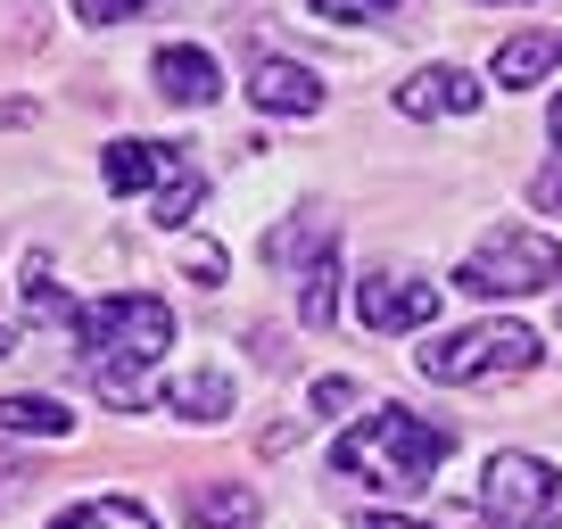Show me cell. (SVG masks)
<instances>
[{
    "label": "cell",
    "mask_w": 562,
    "mask_h": 529,
    "mask_svg": "<svg viewBox=\"0 0 562 529\" xmlns=\"http://www.w3.org/2000/svg\"><path fill=\"white\" fill-rule=\"evenodd\" d=\"M75 348H83V372L116 414H133L149 397V364L175 348V306L149 299V290H116V299L75 306Z\"/></svg>",
    "instance_id": "1"
},
{
    "label": "cell",
    "mask_w": 562,
    "mask_h": 529,
    "mask_svg": "<svg viewBox=\"0 0 562 529\" xmlns=\"http://www.w3.org/2000/svg\"><path fill=\"white\" fill-rule=\"evenodd\" d=\"M447 430L439 423H422V414H405V406H372L356 430H339V447H331V463L348 480H364V488H389V496H422L430 480H439V463H447Z\"/></svg>",
    "instance_id": "2"
},
{
    "label": "cell",
    "mask_w": 562,
    "mask_h": 529,
    "mask_svg": "<svg viewBox=\"0 0 562 529\" xmlns=\"http://www.w3.org/2000/svg\"><path fill=\"white\" fill-rule=\"evenodd\" d=\"M456 290L463 299H538V290H562V248L538 224H496L463 248Z\"/></svg>",
    "instance_id": "3"
},
{
    "label": "cell",
    "mask_w": 562,
    "mask_h": 529,
    "mask_svg": "<svg viewBox=\"0 0 562 529\" xmlns=\"http://www.w3.org/2000/svg\"><path fill=\"white\" fill-rule=\"evenodd\" d=\"M538 331L529 323H472V331H439L422 348V372L447 389H488V381H521L538 364Z\"/></svg>",
    "instance_id": "4"
},
{
    "label": "cell",
    "mask_w": 562,
    "mask_h": 529,
    "mask_svg": "<svg viewBox=\"0 0 562 529\" xmlns=\"http://www.w3.org/2000/svg\"><path fill=\"white\" fill-rule=\"evenodd\" d=\"M100 182L116 199H133V191H158L149 199V215H158L166 232H182L199 215V199H207V182H199V166L182 158L175 142H108V158H100Z\"/></svg>",
    "instance_id": "5"
},
{
    "label": "cell",
    "mask_w": 562,
    "mask_h": 529,
    "mask_svg": "<svg viewBox=\"0 0 562 529\" xmlns=\"http://www.w3.org/2000/svg\"><path fill=\"white\" fill-rule=\"evenodd\" d=\"M480 521L488 529H554L562 521V472L546 455H521V447L488 455V472H480Z\"/></svg>",
    "instance_id": "6"
},
{
    "label": "cell",
    "mask_w": 562,
    "mask_h": 529,
    "mask_svg": "<svg viewBox=\"0 0 562 529\" xmlns=\"http://www.w3.org/2000/svg\"><path fill=\"white\" fill-rule=\"evenodd\" d=\"M356 315H364V331H381V339L430 331V315H439V282H414V273H364V282H356Z\"/></svg>",
    "instance_id": "7"
},
{
    "label": "cell",
    "mask_w": 562,
    "mask_h": 529,
    "mask_svg": "<svg viewBox=\"0 0 562 529\" xmlns=\"http://www.w3.org/2000/svg\"><path fill=\"white\" fill-rule=\"evenodd\" d=\"M397 116H480V75L472 67H422L397 83Z\"/></svg>",
    "instance_id": "8"
},
{
    "label": "cell",
    "mask_w": 562,
    "mask_h": 529,
    "mask_svg": "<svg viewBox=\"0 0 562 529\" xmlns=\"http://www.w3.org/2000/svg\"><path fill=\"white\" fill-rule=\"evenodd\" d=\"M248 100H257L265 116H315V108H323V75L299 67V58H273V50H265L257 67H248Z\"/></svg>",
    "instance_id": "9"
},
{
    "label": "cell",
    "mask_w": 562,
    "mask_h": 529,
    "mask_svg": "<svg viewBox=\"0 0 562 529\" xmlns=\"http://www.w3.org/2000/svg\"><path fill=\"white\" fill-rule=\"evenodd\" d=\"M149 75H158V91H166L175 108H207L215 91H224V67H215L199 42H166V50L149 58Z\"/></svg>",
    "instance_id": "10"
},
{
    "label": "cell",
    "mask_w": 562,
    "mask_h": 529,
    "mask_svg": "<svg viewBox=\"0 0 562 529\" xmlns=\"http://www.w3.org/2000/svg\"><path fill=\"white\" fill-rule=\"evenodd\" d=\"M182 521L191 529H257V488H240V480H199V488L182 496Z\"/></svg>",
    "instance_id": "11"
},
{
    "label": "cell",
    "mask_w": 562,
    "mask_h": 529,
    "mask_svg": "<svg viewBox=\"0 0 562 529\" xmlns=\"http://www.w3.org/2000/svg\"><path fill=\"white\" fill-rule=\"evenodd\" d=\"M562 67V34H513L505 42V50H496V83H505V91H529V83H538V75H554Z\"/></svg>",
    "instance_id": "12"
},
{
    "label": "cell",
    "mask_w": 562,
    "mask_h": 529,
    "mask_svg": "<svg viewBox=\"0 0 562 529\" xmlns=\"http://www.w3.org/2000/svg\"><path fill=\"white\" fill-rule=\"evenodd\" d=\"M331 315H339V248L323 240L315 257H306V273H299V323H306V331H323Z\"/></svg>",
    "instance_id": "13"
},
{
    "label": "cell",
    "mask_w": 562,
    "mask_h": 529,
    "mask_svg": "<svg viewBox=\"0 0 562 529\" xmlns=\"http://www.w3.org/2000/svg\"><path fill=\"white\" fill-rule=\"evenodd\" d=\"M0 430H9V439H67L75 414L58 406V397H34V389H18V397H0Z\"/></svg>",
    "instance_id": "14"
},
{
    "label": "cell",
    "mask_w": 562,
    "mask_h": 529,
    "mask_svg": "<svg viewBox=\"0 0 562 529\" xmlns=\"http://www.w3.org/2000/svg\"><path fill=\"white\" fill-rule=\"evenodd\" d=\"M166 414H182V423H224L232 381L224 372H182V381H166Z\"/></svg>",
    "instance_id": "15"
},
{
    "label": "cell",
    "mask_w": 562,
    "mask_h": 529,
    "mask_svg": "<svg viewBox=\"0 0 562 529\" xmlns=\"http://www.w3.org/2000/svg\"><path fill=\"white\" fill-rule=\"evenodd\" d=\"M50 529H158V521H149L133 496H83V505H67Z\"/></svg>",
    "instance_id": "16"
},
{
    "label": "cell",
    "mask_w": 562,
    "mask_h": 529,
    "mask_svg": "<svg viewBox=\"0 0 562 529\" xmlns=\"http://www.w3.org/2000/svg\"><path fill=\"white\" fill-rule=\"evenodd\" d=\"M25 315H50V323H75V299L50 282V264H25Z\"/></svg>",
    "instance_id": "17"
},
{
    "label": "cell",
    "mask_w": 562,
    "mask_h": 529,
    "mask_svg": "<svg viewBox=\"0 0 562 529\" xmlns=\"http://www.w3.org/2000/svg\"><path fill=\"white\" fill-rule=\"evenodd\" d=\"M140 9H158V0H75L83 25H124V18H140Z\"/></svg>",
    "instance_id": "18"
},
{
    "label": "cell",
    "mask_w": 562,
    "mask_h": 529,
    "mask_svg": "<svg viewBox=\"0 0 562 529\" xmlns=\"http://www.w3.org/2000/svg\"><path fill=\"white\" fill-rule=\"evenodd\" d=\"M356 397H364V389H356L348 372H323V381H315V414H348Z\"/></svg>",
    "instance_id": "19"
},
{
    "label": "cell",
    "mask_w": 562,
    "mask_h": 529,
    "mask_svg": "<svg viewBox=\"0 0 562 529\" xmlns=\"http://www.w3.org/2000/svg\"><path fill=\"white\" fill-rule=\"evenodd\" d=\"M315 18H331V25H356V18H381V9H397V0H306Z\"/></svg>",
    "instance_id": "20"
},
{
    "label": "cell",
    "mask_w": 562,
    "mask_h": 529,
    "mask_svg": "<svg viewBox=\"0 0 562 529\" xmlns=\"http://www.w3.org/2000/svg\"><path fill=\"white\" fill-rule=\"evenodd\" d=\"M529 191H538V207H546V215H562V149L538 166V182H529Z\"/></svg>",
    "instance_id": "21"
},
{
    "label": "cell",
    "mask_w": 562,
    "mask_h": 529,
    "mask_svg": "<svg viewBox=\"0 0 562 529\" xmlns=\"http://www.w3.org/2000/svg\"><path fill=\"white\" fill-rule=\"evenodd\" d=\"M191 282H224V248H215V240L191 248Z\"/></svg>",
    "instance_id": "22"
},
{
    "label": "cell",
    "mask_w": 562,
    "mask_h": 529,
    "mask_svg": "<svg viewBox=\"0 0 562 529\" xmlns=\"http://www.w3.org/2000/svg\"><path fill=\"white\" fill-rule=\"evenodd\" d=\"M356 529H430V521H405V513H364Z\"/></svg>",
    "instance_id": "23"
},
{
    "label": "cell",
    "mask_w": 562,
    "mask_h": 529,
    "mask_svg": "<svg viewBox=\"0 0 562 529\" xmlns=\"http://www.w3.org/2000/svg\"><path fill=\"white\" fill-rule=\"evenodd\" d=\"M25 116H34L25 100H0V124H25Z\"/></svg>",
    "instance_id": "24"
},
{
    "label": "cell",
    "mask_w": 562,
    "mask_h": 529,
    "mask_svg": "<svg viewBox=\"0 0 562 529\" xmlns=\"http://www.w3.org/2000/svg\"><path fill=\"white\" fill-rule=\"evenodd\" d=\"M546 133H554V149H562V91H554V108H546Z\"/></svg>",
    "instance_id": "25"
},
{
    "label": "cell",
    "mask_w": 562,
    "mask_h": 529,
    "mask_svg": "<svg viewBox=\"0 0 562 529\" xmlns=\"http://www.w3.org/2000/svg\"><path fill=\"white\" fill-rule=\"evenodd\" d=\"M9 480H18V455H9V447H0V488H9Z\"/></svg>",
    "instance_id": "26"
},
{
    "label": "cell",
    "mask_w": 562,
    "mask_h": 529,
    "mask_svg": "<svg viewBox=\"0 0 562 529\" xmlns=\"http://www.w3.org/2000/svg\"><path fill=\"white\" fill-rule=\"evenodd\" d=\"M488 9H505V0H488Z\"/></svg>",
    "instance_id": "27"
}]
</instances>
